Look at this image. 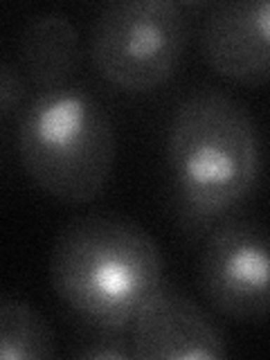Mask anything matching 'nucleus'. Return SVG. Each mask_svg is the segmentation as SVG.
Listing matches in <instances>:
<instances>
[{
  "label": "nucleus",
  "instance_id": "nucleus-5",
  "mask_svg": "<svg viewBox=\"0 0 270 360\" xmlns=\"http://www.w3.org/2000/svg\"><path fill=\"white\" fill-rule=\"evenodd\" d=\"M200 288L219 313L259 320L268 311V239L252 221L225 219L210 230L198 266Z\"/></svg>",
  "mask_w": 270,
  "mask_h": 360
},
{
  "label": "nucleus",
  "instance_id": "nucleus-11",
  "mask_svg": "<svg viewBox=\"0 0 270 360\" xmlns=\"http://www.w3.org/2000/svg\"><path fill=\"white\" fill-rule=\"evenodd\" d=\"M112 338H117V335H104V340L88 345L77 356H82V358H101V360H106V358H133L131 342L112 340Z\"/></svg>",
  "mask_w": 270,
  "mask_h": 360
},
{
  "label": "nucleus",
  "instance_id": "nucleus-9",
  "mask_svg": "<svg viewBox=\"0 0 270 360\" xmlns=\"http://www.w3.org/2000/svg\"><path fill=\"white\" fill-rule=\"evenodd\" d=\"M54 354L50 322L27 302L0 297V360H45Z\"/></svg>",
  "mask_w": 270,
  "mask_h": 360
},
{
  "label": "nucleus",
  "instance_id": "nucleus-6",
  "mask_svg": "<svg viewBox=\"0 0 270 360\" xmlns=\"http://www.w3.org/2000/svg\"><path fill=\"white\" fill-rule=\"evenodd\" d=\"M129 329L133 358L212 360L228 356L223 333L205 311L165 281L146 297Z\"/></svg>",
  "mask_w": 270,
  "mask_h": 360
},
{
  "label": "nucleus",
  "instance_id": "nucleus-2",
  "mask_svg": "<svg viewBox=\"0 0 270 360\" xmlns=\"http://www.w3.org/2000/svg\"><path fill=\"white\" fill-rule=\"evenodd\" d=\"M162 255L151 234L115 214L68 223L50 257L61 302L101 335H124L146 297L162 284Z\"/></svg>",
  "mask_w": 270,
  "mask_h": 360
},
{
  "label": "nucleus",
  "instance_id": "nucleus-8",
  "mask_svg": "<svg viewBox=\"0 0 270 360\" xmlns=\"http://www.w3.org/2000/svg\"><path fill=\"white\" fill-rule=\"evenodd\" d=\"M25 75L41 90L68 86L79 61V32L63 11H48L30 20L20 37Z\"/></svg>",
  "mask_w": 270,
  "mask_h": 360
},
{
  "label": "nucleus",
  "instance_id": "nucleus-10",
  "mask_svg": "<svg viewBox=\"0 0 270 360\" xmlns=\"http://www.w3.org/2000/svg\"><path fill=\"white\" fill-rule=\"evenodd\" d=\"M27 95V82L14 65L0 63V112L16 110Z\"/></svg>",
  "mask_w": 270,
  "mask_h": 360
},
{
  "label": "nucleus",
  "instance_id": "nucleus-7",
  "mask_svg": "<svg viewBox=\"0 0 270 360\" xmlns=\"http://www.w3.org/2000/svg\"><path fill=\"white\" fill-rule=\"evenodd\" d=\"M268 22L266 0H239L212 7L200 32V50L217 75L245 86L268 79Z\"/></svg>",
  "mask_w": 270,
  "mask_h": 360
},
{
  "label": "nucleus",
  "instance_id": "nucleus-1",
  "mask_svg": "<svg viewBox=\"0 0 270 360\" xmlns=\"http://www.w3.org/2000/svg\"><path fill=\"white\" fill-rule=\"evenodd\" d=\"M167 162L180 223L205 232L252 194L262 174V140L239 101L200 88L174 110Z\"/></svg>",
  "mask_w": 270,
  "mask_h": 360
},
{
  "label": "nucleus",
  "instance_id": "nucleus-3",
  "mask_svg": "<svg viewBox=\"0 0 270 360\" xmlns=\"http://www.w3.org/2000/svg\"><path fill=\"white\" fill-rule=\"evenodd\" d=\"M18 153L43 191L63 202H88L112 169L115 138L106 110L84 88L41 90L18 124Z\"/></svg>",
  "mask_w": 270,
  "mask_h": 360
},
{
  "label": "nucleus",
  "instance_id": "nucleus-4",
  "mask_svg": "<svg viewBox=\"0 0 270 360\" xmlns=\"http://www.w3.org/2000/svg\"><path fill=\"white\" fill-rule=\"evenodd\" d=\"M187 37L183 5L120 0L99 11L90 34V56L108 84L129 93H149L176 72Z\"/></svg>",
  "mask_w": 270,
  "mask_h": 360
}]
</instances>
